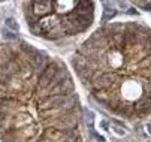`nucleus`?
Returning a JSON list of instances; mask_svg holds the SVG:
<instances>
[{
	"instance_id": "nucleus-1",
	"label": "nucleus",
	"mask_w": 151,
	"mask_h": 142,
	"mask_svg": "<svg viewBox=\"0 0 151 142\" xmlns=\"http://www.w3.org/2000/svg\"><path fill=\"white\" fill-rule=\"evenodd\" d=\"M81 120L65 61L26 41L0 42L2 142H84Z\"/></svg>"
},
{
	"instance_id": "nucleus-11",
	"label": "nucleus",
	"mask_w": 151,
	"mask_h": 142,
	"mask_svg": "<svg viewBox=\"0 0 151 142\" xmlns=\"http://www.w3.org/2000/svg\"><path fill=\"white\" fill-rule=\"evenodd\" d=\"M147 129H148V132H150V135H151V123L147 124Z\"/></svg>"
},
{
	"instance_id": "nucleus-5",
	"label": "nucleus",
	"mask_w": 151,
	"mask_h": 142,
	"mask_svg": "<svg viewBox=\"0 0 151 142\" xmlns=\"http://www.w3.org/2000/svg\"><path fill=\"white\" fill-rule=\"evenodd\" d=\"M6 25H8L12 32H18V29H20L18 22H17L14 18H8V20H6Z\"/></svg>"
},
{
	"instance_id": "nucleus-4",
	"label": "nucleus",
	"mask_w": 151,
	"mask_h": 142,
	"mask_svg": "<svg viewBox=\"0 0 151 142\" xmlns=\"http://www.w3.org/2000/svg\"><path fill=\"white\" fill-rule=\"evenodd\" d=\"M103 14H102V22H108V21H112V18L117 17V9L114 8V5L109 3V2H103Z\"/></svg>"
},
{
	"instance_id": "nucleus-10",
	"label": "nucleus",
	"mask_w": 151,
	"mask_h": 142,
	"mask_svg": "<svg viewBox=\"0 0 151 142\" xmlns=\"http://www.w3.org/2000/svg\"><path fill=\"white\" fill-rule=\"evenodd\" d=\"M118 6H121V8H127V3H124V2H118Z\"/></svg>"
},
{
	"instance_id": "nucleus-3",
	"label": "nucleus",
	"mask_w": 151,
	"mask_h": 142,
	"mask_svg": "<svg viewBox=\"0 0 151 142\" xmlns=\"http://www.w3.org/2000/svg\"><path fill=\"white\" fill-rule=\"evenodd\" d=\"M32 34L45 41H61L85 33L94 21V2L42 0L22 3Z\"/></svg>"
},
{
	"instance_id": "nucleus-9",
	"label": "nucleus",
	"mask_w": 151,
	"mask_h": 142,
	"mask_svg": "<svg viewBox=\"0 0 151 142\" xmlns=\"http://www.w3.org/2000/svg\"><path fill=\"white\" fill-rule=\"evenodd\" d=\"M126 12H127V14H130V15H135V14H136V11H135L133 8H129V11H126Z\"/></svg>"
},
{
	"instance_id": "nucleus-6",
	"label": "nucleus",
	"mask_w": 151,
	"mask_h": 142,
	"mask_svg": "<svg viewBox=\"0 0 151 142\" xmlns=\"http://www.w3.org/2000/svg\"><path fill=\"white\" fill-rule=\"evenodd\" d=\"M135 3V6H138V8H142L144 11H151V2H133Z\"/></svg>"
},
{
	"instance_id": "nucleus-8",
	"label": "nucleus",
	"mask_w": 151,
	"mask_h": 142,
	"mask_svg": "<svg viewBox=\"0 0 151 142\" xmlns=\"http://www.w3.org/2000/svg\"><path fill=\"white\" fill-rule=\"evenodd\" d=\"M99 127H100V129H103L105 132H108V130H109V123H108L106 120H100V123H99Z\"/></svg>"
},
{
	"instance_id": "nucleus-2",
	"label": "nucleus",
	"mask_w": 151,
	"mask_h": 142,
	"mask_svg": "<svg viewBox=\"0 0 151 142\" xmlns=\"http://www.w3.org/2000/svg\"><path fill=\"white\" fill-rule=\"evenodd\" d=\"M70 64L82 87L112 115L127 121L151 115V27L138 21L100 25Z\"/></svg>"
},
{
	"instance_id": "nucleus-7",
	"label": "nucleus",
	"mask_w": 151,
	"mask_h": 142,
	"mask_svg": "<svg viewBox=\"0 0 151 142\" xmlns=\"http://www.w3.org/2000/svg\"><path fill=\"white\" fill-rule=\"evenodd\" d=\"M112 130H114L118 136H124L126 135V130L123 127H120V126H117V124H112Z\"/></svg>"
},
{
	"instance_id": "nucleus-12",
	"label": "nucleus",
	"mask_w": 151,
	"mask_h": 142,
	"mask_svg": "<svg viewBox=\"0 0 151 142\" xmlns=\"http://www.w3.org/2000/svg\"><path fill=\"white\" fill-rule=\"evenodd\" d=\"M112 141H114V142H118V141H117V139H112Z\"/></svg>"
}]
</instances>
